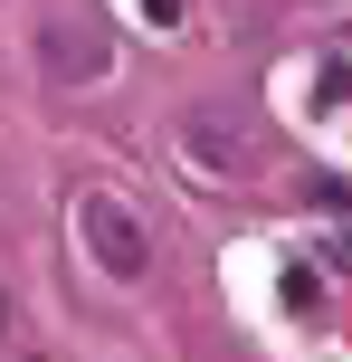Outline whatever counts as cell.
<instances>
[{
	"label": "cell",
	"mask_w": 352,
	"mask_h": 362,
	"mask_svg": "<svg viewBox=\"0 0 352 362\" xmlns=\"http://www.w3.org/2000/svg\"><path fill=\"white\" fill-rule=\"evenodd\" d=\"M38 67L48 76H67V86H95L105 76V29H86V19H38Z\"/></svg>",
	"instance_id": "obj_3"
},
{
	"label": "cell",
	"mask_w": 352,
	"mask_h": 362,
	"mask_svg": "<svg viewBox=\"0 0 352 362\" xmlns=\"http://www.w3.org/2000/svg\"><path fill=\"white\" fill-rule=\"evenodd\" d=\"M248 163H257V144H248L238 105H190L181 115V172L190 181H238Z\"/></svg>",
	"instance_id": "obj_2"
},
{
	"label": "cell",
	"mask_w": 352,
	"mask_h": 362,
	"mask_svg": "<svg viewBox=\"0 0 352 362\" xmlns=\"http://www.w3.org/2000/svg\"><path fill=\"white\" fill-rule=\"evenodd\" d=\"M76 248H86L95 276L143 286L152 276V219H143V200L114 191V181H86V191H76Z\"/></svg>",
	"instance_id": "obj_1"
},
{
	"label": "cell",
	"mask_w": 352,
	"mask_h": 362,
	"mask_svg": "<svg viewBox=\"0 0 352 362\" xmlns=\"http://www.w3.org/2000/svg\"><path fill=\"white\" fill-rule=\"evenodd\" d=\"M143 19L152 29H181V0H143Z\"/></svg>",
	"instance_id": "obj_4"
},
{
	"label": "cell",
	"mask_w": 352,
	"mask_h": 362,
	"mask_svg": "<svg viewBox=\"0 0 352 362\" xmlns=\"http://www.w3.org/2000/svg\"><path fill=\"white\" fill-rule=\"evenodd\" d=\"M0 344H10V286H0Z\"/></svg>",
	"instance_id": "obj_5"
}]
</instances>
